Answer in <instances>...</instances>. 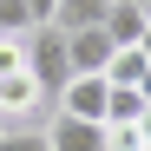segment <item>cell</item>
I'll use <instances>...</instances> for the list:
<instances>
[{
  "instance_id": "obj_11",
  "label": "cell",
  "mask_w": 151,
  "mask_h": 151,
  "mask_svg": "<svg viewBox=\"0 0 151 151\" xmlns=\"http://www.w3.org/2000/svg\"><path fill=\"white\" fill-rule=\"evenodd\" d=\"M13 72H27V46H20V40H0V79H13Z\"/></svg>"
},
{
  "instance_id": "obj_13",
  "label": "cell",
  "mask_w": 151,
  "mask_h": 151,
  "mask_svg": "<svg viewBox=\"0 0 151 151\" xmlns=\"http://www.w3.org/2000/svg\"><path fill=\"white\" fill-rule=\"evenodd\" d=\"M138 53H145V59H151V27H145V40H138Z\"/></svg>"
},
{
  "instance_id": "obj_12",
  "label": "cell",
  "mask_w": 151,
  "mask_h": 151,
  "mask_svg": "<svg viewBox=\"0 0 151 151\" xmlns=\"http://www.w3.org/2000/svg\"><path fill=\"white\" fill-rule=\"evenodd\" d=\"M138 99H145V112H151V72H145V86H138Z\"/></svg>"
},
{
  "instance_id": "obj_9",
  "label": "cell",
  "mask_w": 151,
  "mask_h": 151,
  "mask_svg": "<svg viewBox=\"0 0 151 151\" xmlns=\"http://www.w3.org/2000/svg\"><path fill=\"white\" fill-rule=\"evenodd\" d=\"M33 105H46V99H40V86H33V72L0 79V112H33Z\"/></svg>"
},
{
  "instance_id": "obj_3",
  "label": "cell",
  "mask_w": 151,
  "mask_h": 151,
  "mask_svg": "<svg viewBox=\"0 0 151 151\" xmlns=\"http://www.w3.org/2000/svg\"><path fill=\"white\" fill-rule=\"evenodd\" d=\"M105 105H112V86L105 79H72L59 92V112L66 118H86V125H105Z\"/></svg>"
},
{
  "instance_id": "obj_6",
  "label": "cell",
  "mask_w": 151,
  "mask_h": 151,
  "mask_svg": "<svg viewBox=\"0 0 151 151\" xmlns=\"http://www.w3.org/2000/svg\"><path fill=\"white\" fill-rule=\"evenodd\" d=\"M105 13H112V0H53V27L72 40V33H92V27H105Z\"/></svg>"
},
{
  "instance_id": "obj_7",
  "label": "cell",
  "mask_w": 151,
  "mask_h": 151,
  "mask_svg": "<svg viewBox=\"0 0 151 151\" xmlns=\"http://www.w3.org/2000/svg\"><path fill=\"white\" fill-rule=\"evenodd\" d=\"M145 27H151V13H138L132 0H112V13H105L112 46H138V40H145Z\"/></svg>"
},
{
  "instance_id": "obj_8",
  "label": "cell",
  "mask_w": 151,
  "mask_h": 151,
  "mask_svg": "<svg viewBox=\"0 0 151 151\" xmlns=\"http://www.w3.org/2000/svg\"><path fill=\"white\" fill-rule=\"evenodd\" d=\"M145 72H151V59L138 53V46H118V53H112V66H105V86L138 92V86H145Z\"/></svg>"
},
{
  "instance_id": "obj_4",
  "label": "cell",
  "mask_w": 151,
  "mask_h": 151,
  "mask_svg": "<svg viewBox=\"0 0 151 151\" xmlns=\"http://www.w3.org/2000/svg\"><path fill=\"white\" fill-rule=\"evenodd\" d=\"M46 151H105V125H86V118L53 112V125H46Z\"/></svg>"
},
{
  "instance_id": "obj_1",
  "label": "cell",
  "mask_w": 151,
  "mask_h": 151,
  "mask_svg": "<svg viewBox=\"0 0 151 151\" xmlns=\"http://www.w3.org/2000/svg\"><path fill=\"white\" fill-rule=\"evenodd\" d=\"M20 46H27V72H33L40 99H59V92L72 86V66H66V33H59V27H40V33H27Z\"/></svg>"
},
{
  "instance_id": "obj_2",
  "label": "cell",
  "mask_w": 151,
  "mask_h": 151,
  "mask_svg": "<svg viewBox=\"0 0 151 151\" xmlns=\"http://www.w3.org/2000/svg\"><path fill=\"white\" fill-rule=\"evenodd\" d=\"M112 33L105 27H92V33H72L66 40V66H72V79H105V66H112Z\"/></svg>"
},
{
  "instance_id": "obj_5",
  "label": "cell",
  "mask_w": 151,
  "mask_h": 151,
  "mask_svg": "<svg viewBox=\"0 0 151 151\" xmlns=\"http://www.w3.org/2000/svg\"><path fill=\"white\" fill-rule=\"evenodd\" d=\"M53 27V0H0V40H27Z\"/></svg>"
},
{
  "instance_id": "obj_10",
  "label": "cell",
  "mask_w": 151,
  "mask_h": 151,
  "mask_svg": "<svg viewBox=\"0 0 151 151\" xmlns=\"http://www.w3.org/2000/svg\"><path fill=\"white\" fill-rule=\"evenodd\" d=\"M0 151H46V132L20 125V132H0Z\"/></svg>"
}]
</instances>
